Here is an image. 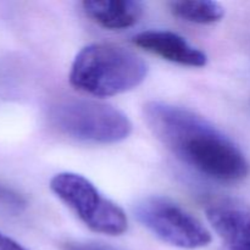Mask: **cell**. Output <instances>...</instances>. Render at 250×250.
Wrapping results in <instances>:
<instances>
[{
    "instance_id": "obj_1",
    "label": "cell",
    "mask_w": 250,
    "mask_h": 250,
    "mask_svg": "<svg viewBox=\"0 0 250 250\" xmlns=\"http://www.w3.org/2000/svg\"><path fill=\"white\" fill-rule=\"evenodd\" d=\"M143 115L151 133L198 172L225 183L249 175L250 165L238 146L195 112L153 100L144 105Z\"/></svg>"
},
{
    "instance_id": "obj_2",
    "label": "cell",
    "mask_w": 250,
    "mask_h": 250,
    "mask_svg": "<svg viewBox=\"0 0 250 250\" xmlns=\"http://www.w3.org/2000/svg\"><path fill=\"white\" fill-rule=\"evenodd\" d=\"M148 72V63L134 51L116 44L93 43L76 55L68 80L80 92L109 98L141 85Z\"/></svg>"
},
{
    "instance_id": "obj_3",
    "label": "cell",
    "mask_w": 250,
    "mask_h": 250,
    "mask_svg": "<svg viewBox=\"0 0 250 250\" xmlns=\"http://www.w3.org/2000/svg\"><path fill=\"white\" fill-rule=\"evenodd\" d=\"M54 128L81 142L115 144L132 133V122L115 106L88 99L67 98L55 103L49 111Z\"/></svg>"
},
{
    "instance_id": "obj_4",
    "label": "cell",
    "mask_w": 250,
    "mask_h": 250,
    "mask_svg": "<svg viewBox=\"0 0 250 250\" xmlns=\"http://www.w3.org/2000/svg\"><path fill=\"white\" fill-rule=\"evenodd\" d=\"M49 187L90 231L115 237L128 229L124 210L102 194L84 176L60 172L51 178Z\"/></svg>"
},
{
    "instance_id": "obj_5",
    "label": "cell",
    "mask_w": 250,
    "mask_h": 250,
    "mask_svg": "<svg viewBox=\"0 0 250 250\" xmlns=\"http://www.w3.org/2000/svg\"><path fill=\"white\" fill-rule=\"evenodd\" d=\"M134 215L156 238L176 248L195 250L212 241L209 229L194 215L167 197L144 198L137 203Z\"/></svg>"
},
{
    "instance_id": "obj_6",
    "label": "cell",
    "mask_w": 250,
    "mask_h": 250,
    "mask_svg": "<svg viewBox=\"0 0 250 250\" xmlns=\"http://www.w3.org/2000/svg\"><path fill=\"white\" fill-rule=\"evenodd\" d=\"M208 221L220 238L219 250H250V207L219 199L207 207Z\"/></svg>"
},
{
    "instance_id": "obj_7",
    "label": "cell",
    "mask_w": 250,
    "mask_h": 250,
    "mask_svg": "<svg viewBox=\"0 0 250 250\" xmlns=\"http://www.w3.org/2000/svg\"><path fill=\"white\" fill-rule=\"evenodd\" d=\"M133 43L148 53L188 67H204L208 56L186 38L166 29H150L134 36Z\"/></svg>"
},
{
    "instance_id": "obj_8",
    "label": "cell",
    "mask_w": 250,
    "mask_h": 250,
    "mask_svg": "<svg viewBox=\"0 0 250 250\" xmlns=\"http://www.w3.org/2000/svg\"><path fill=\"white\" fill-rule=\"evenodd\" d=\"M82 7L92 21L110 31L133 27L144 14L143 2L137 0H88Z\"/></svg>"
},
{
    "instance_id": "obj_9",
    "label": "cell",
    "mask_w": 250,
    "mask_h": 250,
    "mask_svg": "<svg viewBox=\"0 0 250 250\" xmlns=\"http://www.w3.org/2000/svg\"><path fill=\"white\" fill-rule=\"evenodd\" d=\"M168 6L176 17L190 23H216L225 16L224 6L211 0H178L171 1Z\"/></svg>"
},
{
    "instance_id": "obj_10",
    "label": "cell",
    "mask_w": 250,
    "mask_h": 250,
    "mask_svg": "<svg viewBox=\"0 0 250 250\" xmlns=\"http://www.w3.org/2000/svg\"><path fill=\"white\" fill-rule=\"evenodd\" d=\"M62 250H116L104 244L93 242H67L62 244Z\"/></svg>"
},
{
    "instance_id": "obj_11",
    "label": "cell",
    "mask_w": 250,
    "mask_h": 250,
    "mask_svg": "<svg viewBox=\"0 0 250 250\" xmlns=\"http://www.w3.org/2000/svg\"><path fill=\"white\" fill-rule=\"evenodd\" d=\"M0 250H29L15 239L10 238L6 234L0 232Z\"/></svg>"
}]
</instances>
